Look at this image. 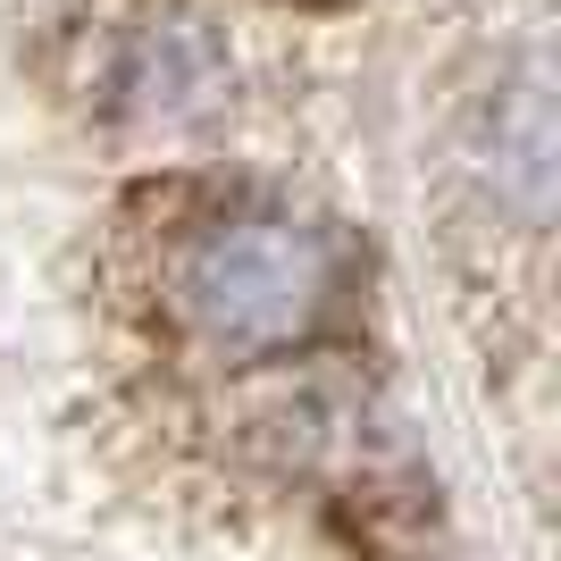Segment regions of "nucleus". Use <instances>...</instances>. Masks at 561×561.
Returning <instances> with one entry per match:
<instances>
[{"label": "nucleus", "instance_id": "2", "mask_svg": "<svg viewBox=\"0 0 561 561\" xmlns=\"http://www.w3.org/2000/svg\"><path fill=\"white\" fill-rule=\"evenodd\" d=\"M117 93L135 101L142 117H202L227 93V43L202 18H151L135 25V43L117 59Z\"/></svg>", "mask_w": 561, "mask_h": 561}, {"label": "nucleus", "instance_id": "1", "mask_svg": "<svg viewBox=\"0 0 561 561\" xmlns=\"http://www.w3.org/2000/svg\"><path fill=\"white\" fill-rule=\"evenodd\" d=\"M344 252L319 218L294 210H234L202 227L176 260V310L218 360H277L310 344L335 310Z\"/></svg>", "mask_w": 561, "mask_h": 561}]
</instances>
